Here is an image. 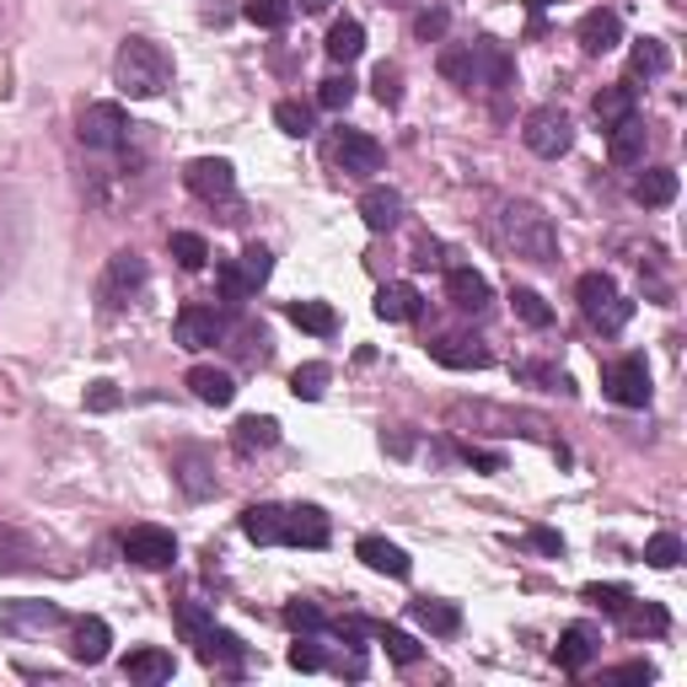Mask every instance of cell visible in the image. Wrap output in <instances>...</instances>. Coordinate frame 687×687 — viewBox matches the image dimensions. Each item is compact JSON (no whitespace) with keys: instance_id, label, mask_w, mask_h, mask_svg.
<instances>
[{"instance_id":"6da1fadb","label":"cell","mask_w":687,"mask_h":687,"mask_svg":"<svg viewBox=\"0 0 687 687\" xmlns=\"http://www.w3.org/2000/svg\"><path fill=\"white\" fill-rule=\"evenodd\" d=\"M114 82L129 92V97H162L172 86V54L151 39H129L114 60Z\"/></svg>"},{"instance_id":"7a4b0ae2","label":"cell","mask_w":687,"mask_h":687,"mask_svg":"<svg viewBox=\"0 0 687 687\" xmlns=\"http://www.w3.org/2000/svg\"><path fill=\"white\" fill-rule=\"evenodd\" d=\"M500 243L511 247L516 258H526V264H554L559 258V232H554V221L537 204H511L500 215Z\"/></svg>"},{"instance_id":"3957f363","label":"cell","mask_w":687,"mask_h":687,"mask_svg":"<svg viewBox=\"0 0 687 687\" xmlns=\"http://www.w3.org/2000/svg\"><path fill=\"white\" fill-rule=\"evenodd\" d=\"M522 140L532 157H543V162H559L569 151V140H575V124H569V114H559V108H532L522 124Z\"/></svg>"},{"instance_id":"277c9868","label":"cell","mask_w":687,"mask_h":687,"mask_svg":"<svg viewBox=\"0 0 687 687\" xmlns=\"http://www.w3.org/2000/svg\"><path fill=\"white\" fill-rule=\"evenodd\" d=\"M129 140V119L119 103H92L82 114V146L86 151H119Z\"/></svg>"},{"instance_id":"5b68a950","label":"cell","mask_w":687,"mask_h":687,"mask_svg":"<svg viewBox=\"0 0 687 687\" xmlns=\"http://www.w3.org/2000/svg\"><path fill=\"white\" fill-rule=\"evenodd\" d=\"M124 559L140 569H167L178 559V543H172L167 526H129L124 532Z\"/></svg>"},{"instance_id":"8992f818","label":"cell","mask_w":687,"mask_h":687,"mask_svg":"<svg viewBox=\"0 0 687 687\" xmlns=\"http://www.w3.org/2000/svg\"><path fill=\"white\" fill-rule=\"evenodd\" d=\"M602 387H607V398H612V404L645 408L650 404V371H645V361H640V355H629V361L607 365V371H602Z\"/></svg>"},{"instance_id":"52a82bcc","label":"cell","mask_w":687,"mask_h":687,"mask_svg":"<svg viewBox=\"0 0 687 687\" xmlns=\"http://www.w3.org/2000/svg\"><path fill=\"white\" fill-rule=\"evenodd\" d=\"M183 183L200 194V200H232L237 194V172H232V162L226 157H200V162H189V172H183Z\"/></svg>"},{"instance_id":"ba28073f","label":"cell","mask_w":687,"mask_h":687,"mask_svg":"<svg viewBox=\"0 0 687 687\" xmlns=\"http://www.w3.org/2000/svg\"><path fill=\"white\" fill-rule=\"evenodd\" d=\"M333 157H339L344 172H355V178H371V172H382V167H387L382 140H371L365 129H344V135H339V146H333Z\"/></svg>"},{"instance_id":"9c48e42d","label":"cell","mask_w":687,"mask_h":687,"mask_svg":"<svg viewBox=\"0 0 687 687\" xmlns=\"http://www.w3.org/2000/svg\"><path fill=\"white\" fill-rule=\"evenodd\" d=\"M172 333H178V344H183V350H210V344H221V339H226V318H221L215 307H183Z\"/></svg>"},{"instance_id":"30bf717a","label":"cell","mask_w":687,"mask_h":687,"mask_svg":"<svg viewBox=\"0 0 687 687\" xmlns=\"http://www.w3.org/2000/svg\"><path fill=\"white\" fill-rule=\"evenodd\" d=\"M575 33H580V49H586V54H612V49L623 43V17H618V11H607V6H597V11H586V17H580V28H575Z\"/></svg>"},{"instance_id":"8fae6325","label":"cell","mask_w":687,"mask_h":687,"mask_svg":"<svg viewBox=\"0 0 687 687\" xmlns=\"http://www.w3.org/2000/svg\"><path fill=\"white\" fill-rule=\"evenodd\" d=\"M597 650H602V634H597L591 623H569L565 634H559V650H554V661H559L565 672H586V666L597 661Z\"/></svg>"},{"instance_id":"7c38bea8","label":"cell","mask_w":687,"mask_h":687,"mask_svg":"<svg viewBox=\"0 0 687 687\" xmlns=\"http://www.w3.org/2000/svg\"><path fill=\"white\" fill-rule=\"evenodd\" d=\"M645 146H650V129H645L640 114L607 129V157H612L618 167H640V162H645Z\"/></svg>"},{"instance_id":"4fadbf2b","label":"cell","mask_w":687,"mask_h":687,"mask_svg":"<svg viewBox=\"0 0 687 687\" xmlns=\"http://www.w3.org/2000/svg\"><path fill=\"white\" fill-rule=\"evenodd\" d=\"M361 221L371 226V232H393V226L404 221V194H398V189H387V183L365 189V194H361Z\"/></svg>"},{"instance_id":"5bb4252c","label":"cell","mask_w":687,"mask_h":687,"mask_svg":"<svg viewBox=\"0 0 687 687\" xmlns=\"http://www.w3.org/2000/svg\"><path fill=\"white\" fill-rule=\"evenodd\" d=\"M285 543L290 548H323L328 543V516L318 505H296L285 511Z\"/></svg>"},{"instance_id":"9a60e30c","label":"cell","mask_w":687,"mask_h":687,"mask_svg":"<svg viewBox=\"0 0 687 687\" xmlns=\"http://www.w3.org/2000/svg\"><path fill=\"white\" fill-rule=\"evenodd\" d=\"M172 473H178V484H183V494H189V500H210V494H215L210 457H204V451H194V446L172 457Z\"/></svg>"},{"instance_id":"2e32d148","label":"cell","mask_w":687,"mask_h":687,"mask_svg":"<svg viewBox=\"0 0 687 687\" xmlns=\"http://www.w3.org/2000/svg\"><path fill=\"white\" fill-rule=\"evenodd\" d=\"M54 623H65V612L54 602H6L0 607V629H28V634H43V629H54Z\"/></svg>"},{"instance_id":"e0dca14e","label":"cell","mask_w":687,"mask_h":687,"mask_svg":"<svg viewBox=\"0 0 687 687\" xmlns=\"http://www.w3.org/2000/svg\"><path fill=\"white\" fill-rule=\"evenodd\" d=\"M355 554H361L376 575H393V580H408V569H414V559H408L398 543H387V537H361V543H355Z\"/></svg>"},{"instance_id":"ac0fdd59","label":"cell","mask_w":687,"mask_h":687,"mask_svg":"<svg viewBox=\"0 0 687 687\" xmlns=\"http://www.w3.org/2000/svg\"><path fill=\"white\" fill-rule=\"evenodd\" d=\"M425 312V296L414 285H382L376 290V318L382 323H414Z\"/></svg>"},{"instance_id":"d6986e66","label":"cell","mask_w":687,"mask_h":687,"mask_svg":"<svg viewBox=\"0 0 687 687\" xmlns=\"http://www.w3.org/2000/svg\"><path fill=\"white\" fill-rule=\"evenodd\" d=\"M591 114H597L602 129H612V124H623V119H634V114H640V97H634V86H629V82H612V86L597 92Z\"/></svg>"},{"instance_id":"ffe728a7","label":"cell","mask_w":687,"mask_h":687,"mask_svg":"<svg viewBox=\"0 0 687 687\" xmlns=\"http://www.w3.org/2000/svg\"><path fill=\"white\" fill-rule=\"evenodd\" d=\"M189 387H194L200 404H215V408H226L237 398V382H232V371H221V365H194V371H189Z\"/></svg>"},{"instance_id":"44dd1931","label":"cell","mask_w":687,"mask_h":687,"mask_svg":"<svg viewBox=\"0 0 687 687\" xmlns=\"http://www.w3.org/2000/svg\"><path fill=\"white\" fill-rule=\"evenodd\" d=\"M275 441H280V419H269V414H247V419L232 425V446H237L243 457H253V451H269Z\"/></svg>"},{"instance_id":"7402d4cb","label":"cell","mask_w":687,"mask_h":687,"mask_svg":"<svg viewBox=\"0 0 687 687\" xmlns=\"http://www.w3.org/2000/svg\"><path fill=\"white\" fill-rule=\"evenodd\" d=\"M140 285H146V258H140V253H114V258H108V280H103V296H108V301H119V296L140 290Z\"/></svg>"},{"instance_id":"603a6c76","label":"cell","mask_w":687,"mask_h":687,"mask_svg":"<svg viewBox=\"0 0 687 687\" xmlns=\"http://www.w3.org/2000/svg\"><path fill=\"white\" fill-rule=\"evenodd\" d=\"M108 645H114V629H108L103 618H82V623H76L71 655H76L82 666H103V661H108Z\"/></svg>"},{"instance_id":"cb8c5ba5","label":"cell","mask_w":687,"mask_h":687,"mask_svg":"<svg viewBox=\"0 0 687 687\" xmlns=\"http://www.w3.org/2000/svg\"><path fill=\"white\" fill-rule=\"evenodd\" d=\"M243 532H247V543L275 548V543H285V511H280V505H247V511H243Z\"/></svg>"},{"instance_id":"d4e9b609","label":"cell","mask_w":687,"mask_h":687,"mask_svg":"<svg viewBox=\"0 0 687 687\" xmlns=\"http://www.w3.org/2000/svg\"><path fill=\"white\" fill-rule=\"evenodd\" d=\"M446 296L462 307V312H484L489 307V280L479 269H446Z\"/></svg>"},{"instance_id":"484cf974","label":"cell","mask_w":687,"mask_h":687,"mask_svg":"<svg viewBox=\"0 0 687 687\" xmlns=\"http://www.w3.org/2000/svg\"><path fill=\"white\" fill-rule=\"evenodd\" d=\"M430 355H436L441 365H451V371H484L489 365V350L479 344V339H436Z\"/></svg>"},{"instance_id":"4316f807","label":"cell","mask_w":687,"mask_h":687,"mask_svg":"<svg viewBox=\"0 0 687 687\" xmlns=\"http://www.w3.org/2000/svg\"><path fill=\"white\" fill-rule=\"evenodd\" d=\"M323 49H328V60H333V65H355V60L365 54V28L355 22V17H344V22H333V28H328Z\"/></svg>"},{"instance_id":"83f0119b","label":"cell","mask_w":687,"mask_h":687,"mask_svg":"<svg viewBox=\"0 0 687 687\" xmlns=\"http://www.w3.org/2000/svg\"><path fill=\"white\" fill-rule=\"evenodd\" d=\"M677 200V172L672 167H650L634 178V204H645V210H661V204Z\"/></svg>"},{"instance_id":"f1b7e54d","label":"cell","mask_w":687,"mask_h":687,"mask_svg":"<svg viewBox=\"0 0 687 687\" xmlns=\"http://www.w3.org/2000/svg\"><path fill=\"white\" fill-rule=\"evenodd\" d=\"M473 82L511 86V54H505V49H500L494 39H479V43H473Z\"/></svg>"},{"instance_id":"f546056e","label":"cell","mask_w":687,"mask_h":687,"mask_svg":"<svg viewBox=\"0 0 687 687\" xmlns=\"http://www.w3.org/2000/svg\"><path fill=\"white\" fill-rule=\"evenodd\" d=\"M172 655L167 650H129V661H124V677L129 683H172Z\"/></svg>"},{"instance_id":"4dcf8cb0","label":"cell","mask_w":687,"mask_h":687,"mask_svg":"<svg viewBox=\"0 0 687 687\" xmlns=\"http://www.w3.org/2000/svg\"><path fill=\"white\" fill-rule=\"evenodd\" d=\"M623 629L634 640H661L672 629V618H666V607H655V602H629L623 607Z\"/></svg>"},{"instance_id":"1f68e13d","label":"cell","mask_w":687,"mask_h":687,"mask_svg":"<svg viewBox=\"0 0 687 687\" xmlns=\"http://www.w3.org/2000/svg\"><path fill=\"white\" fill-rule=\"evenodd\" d=\"M204 666H221V672H243V655L247 645L237 640V634H226V629H210V640L200 645Z\"/></svg>"},{"instance_id":"d6a6232c","label":"cell","mask_w":687,"mask_h":687,"mask_svg":"<svg viewBox=\"0 0 687 687\" xmlns=\"http://www.w3.org/2000/svg\"><path fill=\"white\" fill-rule=\"evenodd\" d=\"M285 318L301 328V333H318V339H328V333L339 328V312H333L328 301H290V307H285Z\"/></svg>"},{"instance_id":"836d02e7","label":"cell","mask_w":687,"mask_h":687,"mask_svg":"<svg viewBox=\"0 0 687 687\" xmlns=\"http://www.w3.org/2000/svg\"><path fill=\"white\" fill-rule=\"evenodd\" d=\"M575 296H580V312H586V318L597 323V318L607 312V301L618 296V285H612V275H602V269H597V275H580Z\"/></svg>"},{"instance_id":"e575fe53","label":"cell","mask_w":687,"mask_h":687,"mask_svg":"<svg viewBox=\"0 0 687 687\" xmlns=\"http://www.w3.org/2000/svg\"><path fill=\"white\" fill-rule=\"evenodd\" d=\"M436 71H441L451 86H479L473 82V43H446L441 60H436Z\"/></svg>"},{"instance_id":"d590c367","label":"cell","mask_w":687,"mask_h":687,"mask_svg":"<svg viewBox=\"0 0 687 687\" xmlns=\"http://www.w3.org/2000/svg\"><path fill=\"white\" fill-rule=\"evenodd\" d=\"M414 618H419V629H430V634H457V629H462V612L451 602H430V597L414 602Z\"/></svg>"},{"instance_id":"8d00e7d4","label":"cell","mask_w":687,"mask_h":687,"mask_svg":"<svg viewBox=\"0 0 687 687\" xmlns=\"http://www.w3.org/2000/svg\"><path fill=\"white\" fill-rule=\"evenodd\" d=\"M243 17L253 28H264V33H280L290 22V0H243Z\"/></svg>"},{"instance_id":"74e56055","label":"cell","mask_w":687,"mask_h":687,"mask_svg":"<svg viewBox=\"0 0 687 687\" xmlns=\"http://www.w3.org/2000/svg\"><path fill=\"white\" fill-rule=\"evenodd\" d=\"M210 629H215V618L200 602H178V634H183V645H204Z\"/></svg>"},{"instance_id":"f35d334b","label":"cell","mask_w":687,"mask_h":687,"mask_svg":"<svg viewBox=\"0 0 687 687\" xmlns=\"http://www.w3.org/2000/svg\"><path fill=\"white\" fill-rule=\"evenodd\" d=\"M328 376H333V371H328L323 361L301 365V371H296V376H290V393H296V398H301V404H318V398H323V393H328Z\"/></svg>"},{"instance_id":"ab89813d","label":"cell","mask_w":687,"mask_h":687,"mask_svg":"<svg viewBox=\"0 0 687 687\" xmlns=\"http://www.w3.org/2000/svg\"><path fill=\"white\" fill-rule=\"evenodd\" d=\"M275 124H280L290 140H307L312 135V108L296 103V97H285V103H275Z\"/></svg>"},{"instance_id":"60d3db41","label":"cell","mask_w":687,"mask_h":687,"mask_svg":"<svg viewBox=\"0 0 687 687\" xmlns=\"http://www.w3.org/2000/svg\"><path fill=\"white\" fill-rule=\"evenodd\" d=\"M645 565L677 569V565H683V537H677V532H655V537L645 543Z\"/></svg>"},{"instance_id":"b9f144b4","label":"cell","mask_w":687,"mask_h":687,"mask_svg":"<svg viewBox=\"0 0 687 687\" xmlns=\"http://www.w3.org/2000/svg\"><path fill=\"white\" fill-rule=\"evenodd\" d=\"M511 307H516V318H522L526 328H548V323H554V307H548L537 290H511Z\"/></svg>"},{"instance_id":"7bdbcfd3","label":"cell","mask_w":687,"mask_h":687,"mask_svg":"<svg viewBox=\"0 0 687 687\" xmlns=\"http://www.w3.org/2000/svg\"><path fill=\"white\" fill-rule=\"evenodd\" d=\"M666 65H672L666 43H655V39L634 43V76H666Z\"/></svg>"},{"instance_id":"ee69618b","label":"cell","mask_w":687,"mask_h":687,"mask_svg":"<svg viewBox=\"0 0 687 687\" xmlns=\"http://www.w3.org/2000/svg\"><path fill=\"white\" fill-rule=\"evenodd\" d=\"M318 103H323L328 114H344L350 103H355V76L344 71V76H328L323 86H318Z\"/></svg>"},{"instance_id":"f6af8a7d","label":"cell","mask_w":687,"mask_h":687,"mask_svg":"<svg viewBox=\"0 0 687 687\" xmlns=\"http://www.w3.org/2000/svg\"><path fill=\"white\" fill-rule=\"evenodd\" d=\"M371 92H376V103H382V108H398V103H404V71H398V65H376Z\"/></svg>"},{"instance_id":"bcb514c9","label":"cell","mask_w":687,"mask_h":687,"mask_svg":"<svg viewBox=\"0 0 687 687\" xmlns=\"http://www.w3.org/2000/svg\"><path fill=\"white\" fill-rule=\"evenodd\" d=\"M172 258L183 264V269H204L210 264V247H204V237H194V232H172Z\"/></svg>"},{"instance_id":"7dc6e473","label":"cell","mask_w":687,"mask_h":687,"mask_svg":"<svg viewBox=\"0 0 687 687\" xmlns=\"http://www.w3.org/2000/svg\"><path fill=\"white\" fill-rule=\"evenodd\" d=\"M285 623H290L296 634H323L328 629V618H323V607L318 602H290L285 607Z\"/></svg>"},{"instance_id":"c3c4849f","label":"cell","mask_w":687,"mask_h":687,"mask_svg":"<svg viewBox=\"0 0 687 687\" xmlns=\"http://www.w3.org/2000/svg\"><path fill=\"white\" fill-rule=\"evenodd\" d=\"M382 634V645H387V655L398 661V666H414L419 655H425V645L414 640V634H404V629H376Z\"/></svg>"},{"instance_id":"681fc988","label":"cell","mask_w":687,"mask_h":687,"mask_svg":"<svg viewBox=\"0 0 687 687\" xmlns=\"http://www.w3.org/2000/svg\"><path fill=\"white\" fill-rule=\"evenodd\" d=\"M237 264H243V275H247V285H253V290L275 275V253H269V247H258V243L243 247V258H237Z\"/></svg>"},{"instance_id":"f907efd6","label":"cell","mask_w":687,"mask_h":687,"mask_svg":"<svg viewBox=\"0 0 687 687\" xmlns=\"http://www.w3.org/2000/svg\"><path fill=\"white\" fill-rule=\"evenodd\" d=\"M215 285H221V296H226L232 307H243L247 296H253V285H247V275H243V264H221V269H215Z\"/></svg>"},{"instance_id":"816d5d0a","label":"cell","mask_w":687,"mask_h":687,"mask_svg":"<svg viewBox=\"0 0 687 687\" xmlns=\"http://www.w3.org/2000/svg\"><path fill=\"white\" fill-rule=\"evenodd\" d=\"M446 28H451V11H446V6H430V11L414 17V39H425V43L446 39Z\"/></svg>"},{"instance_id":"f5cc1de1","label":"cell","mask_w":687,"mask_h":687,"mask_svg":"<svg viewBox=\"0 0 687 687\" xmlns=\"http://www.w3.org/2000/svg\"><path fill=\"white\" fill-rule=\"evenodd\" d=\"M586 602L591 607H602V612H623V607L634 602L623 586H586Z\"/></svg>"},{"instance_id":"db71d44e","label":"cell","mask_w":687,"mask_h":687,"mask_svg":"<svg viewBox=\"0 0 687 687\" xmlns=\"http://www.w3.org/2000/svg\"><path fill=\"white\" fill-rule=\"evenodd\" d=\"M119 404H124V398H119V387H114V382H92V387H86V408H92V414H114Z\"/></svg>"},{"instance_id":"11a10c76","label":"cell","mask_w":687,"mask_h":687,"mask_svg":"<svg viewBox=\"0 0 687 687\" xmlns=\"http://www.w3.org/2000/svg\"><path fill=\"white\" fill-rule=\"evenodd\" d=\"M629 318H634V301H623V296H612V301H607V312H602V318H597V328H602V333H618V328L629 323Z\"/></svg>"},{"instance_id":"9f6ffc18","label":"cell","mask_w":687,"mask_h":687,"mask_svg":"<svg viewBox=\"0 0 687 687\" xmlns=\"http://www.w3.org/2000/svg\"><path fill=\"white\" fill-rule=\"evenodd\" d=\"M28 565V548H22V537H11L6 526H0V569H22Z\"/></svg>"},{"instance_id":"6f0895ef","label":"cell","mask_w":687,"mask_h":687,"mask_svg":"<svg viewBox=\"0 0 687 687\" xmlns=\"http://www.w3.org/2000/svg\"><path fill=\"white\" fill-rule=\"evenodd\" d=\"M290 666H296V672H318V666H323V650L301 640V645H290Z\"/></svg>"},{"instance_id":"680465c9","label":"cell","mask_w":687,"mask_h":687,"mask_svg":"<svg viewBox=\"0 0 687 687\" xmlns=\"http://www.w3.org/2000/svg\"><path fill=\"white\" fill-rule=\"evenodd\" d=\"M612 677H618V683H650L655 666H650V661H623V666H612Z\"/></svg>"},{"instance_id":"91938a15","label":"cell","mask_w":687,"mask_h":687,"mask_svg":"<svg viewBox=\"0 0 687 687\" xmlns=\"http://www.w3.org/2000/svg\"><path fill=\"white\" fill-rule=\"evenodd\" d=\"M532 548H543V554H554V559H559V554H565V537H559V532H548V526H537V532H532Z\"/></svg>"},{"instance_id":"94428289","label":"cell","mask_w":687,"mask_h":687,"mask_svg":"<svg viewBox=\"0 0 687 687\" xmlns=\"http://www.w3.org/2000/svg\"><path fill=\"white\" fill-rule=\"evenodd\" d=\"M468 462H473V468H484V473H500V468H505V457H500V451H479V446H468Z\"/></svg>"},{"instance_id":"6125c7cd","label":"cell","mask_w":687,"mask_h":687,"mask_svg":"<svg viewBox=\"0 0 687 687\" xmlns=\"http://www.w3.org/2000/svg\"><path fill=\"white\" fill-rule=\"evenodd\" d=\"M328 6H333V0H301V11H312V17H318V11H328Z\"/></svg>"}]
</instances>
